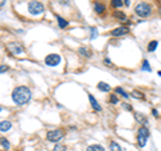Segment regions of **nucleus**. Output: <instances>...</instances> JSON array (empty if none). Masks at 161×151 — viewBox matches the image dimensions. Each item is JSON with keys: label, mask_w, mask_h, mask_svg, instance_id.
Wrapping results in <instances>:
<instances>
[{"label": "nucleus", "mask_w": 161, "mask_h": 151, "mask_svg": "<svg viewBox=\"0 0 161 151\" xmlns=\"http://www.w3.org/2000/svg\"><path fill=\"white\" fill-rule=\"evenodd\" d=\"M7 50L10 51L12 55H19V54H21L24 51V49L21 47L19 43H13L12 42V43H8L7 45Z\"/></svg>", "instance_id": "obj_6"}, {"label": "nucleus", "mask_w": 161, "mask_h": 151, "mask_svg": "<svg viewBox=\"0 0 161 151\" xmlns=\"http://www.w3.org/2000/svg\"><path fill=\"white\" fill-rule=\"evenodd\" d=\"M125 5H130V0H125Z\"/></svg>", "instance_id": "obj_33"}, {"label": "nucleus", "mask_w": 161, "mask_h": 151, "mask_svg": "<svg viewBox=\"0 0 161 151\" xmlns=\"http://www.w3.org/2000/svg\"><path fill=\"white\" fill-rule=\"evenodd\" d=\"M131 96H133L134 99H137V100H145L144 93L140 92V90H133V92H131Z\"/></svg>", "instance_id": "obj_17"}, {"label": "nucleus", "mask_w": 161, "mask_h": 151, "mask_svg": "<svg viewBox=\"0 0 161 151\" xmlns=\"http://www.w3.org/2000/svg\"><path fill=\"white\" fill-rule=\"evenodd\" d=\"M115 93H118V94H121V96L123 97V99H128L129 97V94L126 93L125 90H123L122 88H120V86H118V88H115Z\"/></svg>", "instance_id": "obj_21"}, {"label": "nucleus", "mask_w": 161, "mask_h": 151, "mask_svg": "<svg viewBox=\"0 0 161 151\" xmlns=\"http://www.w3.org/2000/svg\"><path fill=\"white\" fill-rule=\"evenodd\" d=\"M86 151H105V148L101 144H91L86 148Z\"/></svg>", "instance_id": "obj_12"}, {"label": "nucleus", "mask_w": 161, "mask_h": 151, "mask_svg": "<svg viewBox=\"0 0 161 151\" xmlns=\"http://www.w3.org/2000/svg\"><path fill=\"white\" fill-rule=\"evenodd\" d=\"M137 135H141V136L148 138V136H149V129H148L145 126H142V127H140V129H138V134H137Z\"/></svg>", "instance_id": "obj_16"}, {"label": "nucleus", "mask_w": 161, "mask_h": 151, "mask_svg": "<svg viewBox=\"0 0 161 151\" xmlns=\"http://www.w3.org/2000/svg\"><path fill=\"white\" fill-rule=\"evenodd\" d=\"M114 18H117L118 20H122L123 22L126 19V15L123 12H121V11H115V12H114Z\"/></svg>", "instance_id": "obj_20"}, {"label": "nucleus", "mask_w": 161, "mask_h": 151, "mask_svg": "<svg viewBox=\"0 0 161 151\" xmlns=\"http://www.w3.org/2000/svg\"><path fill=\"white\" fill-rule=\"evenodd\" d=\"M146 139L148 138L141 136V135H137V144H138L140 147H145V144H146Z\"/></svg>", "instance_id": "obj_14"}, {"label": "nucleus", "mask_w": 161, "mask_h": 151, "mask_svg": "<svg viewBox=\"0 0 161 151\" xmlns=\"http://www.w3.org/2000/svg\"><path fill=\"white\" fill-rule=\"evenodd\" d=\"M56 20H58V26L61 27V28H64V27H67V24H69V22H67L66 19H63L59 15H56Z\"/></svg>", "instance_id": "obj_11"}, {"label": "nucleus", "mask_w": 161, "mask_h": 151, "mask_svg": "<svg viewBox=\"0 0 161 151\" xmlns=\"http://www.w3.org/2000/svg\"><path fill=\"white\" fill-rule=\"evenodd\" d=\"M89 101H90L91 107H93V109L95 111V112H101V111H102V108H101V105H99V102L97 101L95 97H94L93 94H89Z\"/></svg>", "instance_id": "obj_8"}, {"label": "nucleus", "mask_w": 161, "mask_h": 151, "mask_svg": "<svg viewBox=\"0 0 161 151\" xmlns=\"http://www.w3.org/2000/svg\"><path fill=\"white\" fill-rule=\"evenodd\" d=\"M1 146L5 148V150H8V148H10V143H8V140L4 139V138L1 139Z\"/></svg>", "instance_id": "obj_27"}, {"label": "nucleus", "mask_w": 161, "mask_h": 151, "mask_svg": "<svg viewBox=\"0 0 161 151\" xmlns=\"http://www.w3.org/2000/svg\"><path fill=\"white\" fill-rule=\"evenodd\" d=\"M109 99H110L109 101L112 102V104H117V102H118V99H117V96H110Z\"/></svg>", "instance_id": "obj_28"}, {"label": "nucleus", "mask_w": 161, "mask_h": 151, "mask_svg": "<svg viewBox=\"0 0 161 151\" xmlns=\"http://www.w3.org/2000/svg\"><path fill=\"white\" fill-rule=\"evenodd\" d=\"M105 64H106V65H110L112 62H110V59H109V58H106V59H105Z\"/></svg>", "instance_id": "obj_32"}, {"label": "nucleus", "mask_w": 161, "mask_h": 151, "mask_svg": "<svg viewBox=\"0 0 161 151\" xmlns=\"http://www.w3.org/2000/svg\"><path fill=\"white\" fill-rule=\"evenodd\" d=\"M112 5H113V7H122V5H123V1H122V0H113V1H112Z\"/></svg>", "instance_id": "obj_25"}, {"label": "nucleus", "mask_w": 161, "mask_h": 151, "mask_svg": "<svg viewBox=\"0 0 161 151\" xmlns=\"http://www.w3.org/2000/svg\"><path fill=\"white\" fill-rule=\"evenodd\" d=\"M7 70H8V66H7V65H1V69H0V72L4 73V72H7Z\"/></svg>", "instance_id": "obj_30"}, {"label": "nucleus", "mask_w": 161, "mask_h": 151, "mask_svg": "<svg viewBox=\"0 0 161 151\" xmlns=\"http://www.w3.org/2000/svg\"><path fill=\"white\" fill-rule=\"evenodd\" d=\"M129 32V28L128 27H118V28H114L112 32H110V35H113V37H122V35L128 34Z\"/></svg>", "instance_id": "obj_7"}, {"label": "nucleus", "mask_w": 161, "mask_h": 151, "mask_svg": "<svg viewBox=\"0 0 161 151\" xmlns=\"http://www.w3.org/2000/svg\"><path fill=\"white\" fill-rule=\"evenodd\" d=\"M90 32H91V34H90V39H91V40H93V39H95V38L98 37V30H97L95 27H91Z\"/></svg>", "instance_id": "obj_23"}, {"label": "nucleus", "mask_w": 161, "mask_h": 151, "mask_svg": "<svg viewBox=\"0 0 161 151\" xmlns=\"http://www.w3.org/2000/svg\"><path fill=\"white\" fill-rule=\"evenodd\" d=\"M11 127H12V123H11V121L3 120L1 123H0V131H1V132H7Z\"/></svg>", "instance_id": "obj_10"}, {"label": "nucleus", "mask_w": 161, "mask_h": 151, "mask_svg": "<svg viewBox=\"0 0 161 151\" xmlns=\"http://www.w3.org/2000/svg\"><path fill=\"white\" fill-rule=\"evenodd\" d=\"M103 10H105V5L102 4V3H94V11H95L97 13H102L103 12Z\"/></svg>", "instance_id": "obj_13"}, {"label": "nucleus", "mask_w": 161, "mask_h": 151, "mask_svg": "<svg viewBox=\"0 0 161 151\" xmlns=\"http://www.w3.org/2000/svg\"><path fill=\"white\" fill-rule=\"evenodd\" d=\"M158 76H161V70H160V72H158Z\"/></svg>", "instance_id": "obj_34"}, {"label": "nucleus", "mask_w": 161, "mask_h": 151, "mask_svg": "<svg viewBox=\"0 0 161 151\" xmlns=\"http://www.w3.org/2000/svg\"><path fill=\"white\" fill-rule=\"evenodd\" d=\"M134 12L140 16V18H148V16L152 15V7L148 3H140L136 5L134 8Z\"/></svg>", "instance_id": "obj_2"}, {"label": "nucleus", "mask_w": 161, "mask_h": 151, "mask_svg": "<svg viewBox=\"0 0 161 151\" xmlns=\"http://www.w3.org/2000/svg\"><path fill=\"white\" fill-rule=\"evenodd\" d=\"M97 88H98L101 92H109L110 90V85L109 84H106V82H99Z\"/></svg>", "instance_id": "obj_15"}, {"label": "nucleus", "mask_w": 161, "mask_h": 151, "mask_svg": "<svg viewBox=\"0 0 161 151\" xmlns=\"http://www.w3.org/2000/svg\"><path fill=\"white\" fill-rule=\"evenodd\" d=\"M157 46H158L157 40H152V42H149V45H148V51H149V53L154 51L156 49H157Z\"/></svg>", "instance_id": "obj_19"}, {"label": "nucleus", "mask_w": 161, "mask_h": 151, "mask_svg": "<svg viewBox=\"0 0 161 151\" xmlns=\"http://www.w3.org/2000/svg\"><path fill=\"white\" fill-rule=\"evenodd\" d=\"M78 51H79V54H82V55H85L86 58H89V57H91V53H90V51H89L86 47H80Z\"/></svg>", "instance_id": "obj_22"}, {"label": "nucleus", "mask_w": 161, "mask_h": 151, "mask_svg": "<svg viewBox=\"0 0 161 151\" xmlns=\"http://www.w3.org/2000/svg\"><path fill=\"white\" fill-rule=\"evenodd\" d=\"M152 115L154 116V117H157V116H158V111L156 109V108H153V109H152Z\"/></svg>", "instance_id": "obj_31"}, {"label": "nucleus", "mask_w": 161, "mask_h": 151, "mask_svg": "<svg viewBox=\"0 0 161 151\" xmlns=\"http://www.w3.org/2000/svg\"><path fill=\"white\" fill-rule=\"evenodd\" d=\"M59 62H61V55H58V54H48L44 58V64L51 67L59 65Z\"/></svg>", "instance_id": "obj_5"}, {"label": "nucleus", "mask_w": 161, "mask_h": 151, "mask_svg": "<svg viewBox=\"0 0 161 151\" xmlns=\"http://www.w3.org/2000/svg\"><path fill=\"white\" fill-rule=\"evenodd\" d=\"M134 119H136L140 124H142V126H146V124H148V117L144 115V113L136 112V113H134Z\"/></svg>", "instance_id": "obj_9"}, {"label": "nucleus", "mask_w": 161, "mask_h": 151, "mask_svg": "<svg viewBox=\"0 0 161 151\" xmlns=\"http://www.w3.org/2000/svg\"><path fill=\"white\" fill-rule=\"evenodd\" d=\"M28 12L34 16L42 15L44 12V5L40 1H30L28 3Z\"/></svg>", "instance_id": "obj_3"}, {"label": "nucleus", "mask_w": 161, "mask_h": 151, "mask_svg": "<svg viewBox=\"0 0 161 151\" xmlns=\"http://www.w3.org/2000/svg\"><path fill=\"white\" fill-rule=\"evenodd\" d=\"M31 90L27 86H16L12 90V101L16 105H26L31 100Z\"/></svg>", "instance_id": "obj_1"}, {"label": "nucleus", "mask_w": 161, "mask_h": 151, "mask_svg": "<svg viewBox=\"0 0 161 151\" xmlns=\"http://www.w3.org/2000/svg\"><path fill=\"white\" fill-rule=\"evenodd\" d=\"M142 70H146V72H152V67L149 66V62H148L146 59L142 62Z\"/></svg>", "instance_id": "obj_24"}, {"label": "nucleus", "mask_w": 161, "mask_h": 151, "mask_svg": "<svg viewBox=\"0 0 161 151\" xmlns=\"http://www.w3.org/2000/svg\"><path fill=\"white\" fill-rule=\"evenodd\" d=\"M109 148H110V151H122L121 150V146L117 142H110Z\"/></svg>", "instance_id": "obj_18"}, {"label": "nucleus", "mask_w": 161, "mask_h": 151, "mask_svg": "<svg viewBox=\"0 0 161 151\" xmlns=\"http://www.w3.org/2000/svg\"><path fill=\"white\" fill-rule=\"evenodd\" d=\"M122 108L126 111H131V105L128 104V102H122Z\"/></svg>", "instance_id": "obj_29"}, {"label": "nucleus", "mask_w": 161, "mask_h": 151, "mask_svg": "<svg viewBox=\"0 0 161 151\" xmlns=\"http://www.w3.org/2000/svg\"><path fill=\"white\" fill-rule=\"evenodd\" d=\"M52 151H66V147H64L63 144H55Z\"/></svg>", "instance_id": "obj_26"}, {"label": "nucleus", "mask_w": 161, "mask_h": 151, "mask_svg": "<svg viewBox=\"0 0 161 151\" xmlns=\"http://www.w3.org/2000/svg\"><path fill=\"white\" fill-rule=\"evenodd\" d=\"M63 136H64V134H63L62 129H51V131H48L47 135H46V138H47L48 142H52V143L59 142Z\"/></svg>", "instance_id": "obj_4"}]
</instances>
